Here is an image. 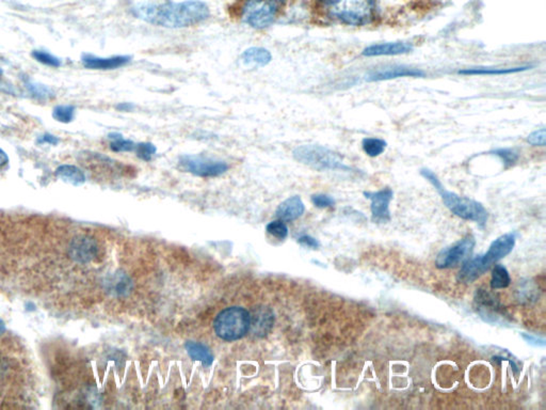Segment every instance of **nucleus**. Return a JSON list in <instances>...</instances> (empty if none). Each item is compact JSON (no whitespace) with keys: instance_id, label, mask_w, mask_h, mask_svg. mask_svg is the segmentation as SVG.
<instances>
[{"instance_id":"32","label":"nucleus","mask_w":546,"mask_h":410,"mask_svg":"<svg viewBox=\"0 0 546 410\" xmlns=\"http://www.w3.org/2000/svg\"><path fill=\"white\" fill-rule=\"evenodd\" d=\"M27 88L32 96L38 98H42V100L51 98L53 96V90L49 89L46 86L41 85V83H28Z\"/></svg>"},{"instance_id":"19","label":"nucleus","mask_w":546,"mask_h":410,"mask_svg":"<svg viewBox=\"0 0 546 410\" xmlns=\"http://www.w3.org/2000/svg\"><path fill=\"white\" fill-rule=\"evenodd\" d=\"M488 268L483 262L481 255L466 260L458 274V281L461 283H472L476 281L479 277L483 276Z\"/></svg>"},{"instance_id":"12","label":"nucleus","mask_w":546,"mask_h":410,"mask_svg":"<svg viewBox=\"0 0 546 410\" xmlns=\"http://www.w3.org/2000/svg\"><path fill=\"white\" fill-rule=\"evenodd\" d=\"M515 240H517V235L515 233H507L494 240L487 253L481 255L485 267L489 270L494 263L507 257L515 248Z\"/></svg>"},{"instance_id":"34","label":"nucleus","mask_w":546,"mask_h":410,"mask_svg":"<svg viewBox=\"0 0 546 410\" xmlns=\"http://www.w3.org/2000/svg\"><path fill=\"white\" fill-rule=\"evenodd\" d=\"M311 203L316 207L319 208L332 207L335 205V200L332 197L324 194L314 195L311 197Z\"/></svg>"},{"instance_id":"2","label":"nucleus","mask_w":546,"mask_h":410,"mask_svg":"<svg viewBox=\"0 0 546 410\" xmlns=\"http://www.w3.org/2000/svg\"><path fill=\"white\" fill-rule=\"evenodd\" d=\"M138 19L165 28H185L197 25L210 17V8L200 0L169 4H141L133 9Z\"/></svg>"},{"instance_id":"28","label":"nucleus","mask_w":546,"mask_h":410,"mask_svg":"<svg viewBox=\"0 0 546 410\" xmlns=\"http://www.w3.org/2000/svg\"><path fill=\"white\" fill-rule=\"evenodd\" d=\"M491 153H493L494 155L498 156V158L502 160L505 168L512 167L519 160V154L512 149H506V148L504 149V148H502V149L494 150Z\"/></svg>"},{"instance_id":"20","label":"nucleus","mask_w":546,"mask_h":410,"mask_svg":"<svg viewBox=\"0 0 546 410\" xmlns=\"http://www.w3.org/2000/svg\"><path fill=\"white\" fill-rule=\"evenodd\" d=\"M242 60L246 66H252L259 68L269 64L272 60V55L268 49L264 47H251L242 53Z\"/></svg>"},{"instance_id":"26","label":"nucleus","mask_w":546,"mask_h":410,"mask_svg":"<svg viewBox=\"0 0 546 410\" xmlns=\"http://www.w3.org/2000/svg\"><path fill=\"white\" fill-rule=\"evenodd\" d=\"M386 140L380 138H365L362 143L363 150H364L366 155L371 156V158H377V156L381 155L386 150Z\"/></svg>"},{"instance_id":"38","label":"nucleus","mask_w":546,"mask_h":410,"mask_svg":"<svg viewBox=\"0 0 546 410\" xmlns=\"http://www.w3.org/2000/svg\"><path fill=\"white\" fill-rule=\"evenodd\" d=\"M341 0H317L318 4H321V6H324V8L331 9V10H333V9L336 8L337 6H339V2H341Z\"/></svg>"},{"instance_id":"36","label":"nucleus","mask_w":546,"mask_h":410,"mask_svg":"<svg viewBox=\"0 0 546 410\" xmlns=\"http://www.w3.org/2000/svg\"><path fill=\"white\" fill-rule=\"evenodd\" d=\"M59 138H57V137L51 134L43 135V136L38 137V143H40V145H42V143L43 145L47 143V145H57L58 143H59Z\"/></svg>"},{"instance_id":"8","label":"nucleus","mask_w":546,"mask_h":410,"mask_svg":"<svg viewBox=\"0 0 546 410\" xmlns=\"http://www.w3.org/2000/svg\"><path fill=\"white\" fill-rule=\"evenodd\" d=\"M178 163L182 170L201 178L220 177L229 169L227 163L205 156L182 155Z\"/></svg>"},{"instance_id":"1","label":"nucleus","mask_w":546,"mask_h":410,"mask_svg":"<svg viewBox=\"0 0 546 410\" xmlns=\"http://www.w3.org/2000/svg\"><path fill=\"white\" fill-rule=\"evenodd\" d=\"M34 394V376L23 347L0 337V407H19Z\"/></svg>"},{"instance_id":"10","label":"nucleus","mask_w":546,"mask_h":410,"mask_svg":"<svg viewBox=\"0 0 546 410\" xmlns=\"http://www.w3.org/2000/svg\"><path fill=\"white\" fill-rule=\"evenodd\" d=\"M365 198L371 200V218L374 222L386 223L391 221L390 203L394 193L391 188L378 192H364Z\"/></svg>"},{"instance_id":"25","label":"nucleus","mask_w":546,"mask_h":410,"mask_svg":"<svg viewBox=\"0 0 546 410\" xmlns=\"http://www.w3.org/2000/svg\"><path fill=\"white\" fill-rule=\"evenodd\" d=\"M108 137L110 139V149L113 152H135L136 150L137 143L124 138L121 134L113 133Z\"/></svg>"},{"instance_id":"29","label":"nucleus","mask_w":546,"mask_h":410,"mask_svg":"<svg viewBox=\"0 0 546 410\" xmlns=\"http://www.w3.org/2000/svg\"><path fill=\"white\" fill-rule=\"evenodd\" d=\"M32 57L40 62V63L45 64L47 66H51V68H59L61 66V60L59 58L55 57L51 53H46V51H34L32 53Z\"/></svg>"},{"instance_id":"14","label":"nucleus","mask_w":546,"mask_h":410,"mask_svg":"<svg viewBox=\"0 0 546 410\" xmlns=\"http://www.w3.org/2000/svg\"><path fill=\"white\" fill-rule=\"evenodd\" d=\"M273 324H274V314L272 309L265 306L255 307L250 313L249 332H252L255 337L263 338L272 332Z\"/></svg>"},{"instance_id":"40","label":"nucleus","mask_w":546,"mask_h":410,"mask_svg":"<svg viewBox=\"0 0 546 410\" xmlns=\"http://www.w3.org/2000/svg\"><path fill=\"white\" fill-rule=\"evenodd\" d=\"M9 163V158L6 154L0 149V167L6 166Z\"/></svg>"},{"instance_id":"16","label":"nucleus","mask_w":546,"mask_h":410,"mask_svg":"<svg viewBox=\"0 0 546 410\" xmlns=\"http://www.w3.org/2000/svg\"><path fill=\"white\" fill-rule=\"evenodd\" d=\"M413 51V45L408 42H386L367 46L362 51L365 57H380V56L405 55Z\"/></svg>"},{"instance_id":"37","label":"nucleus","mask_w":546,"mask_h":410,"mask_svg":"<svg viewBox=\"0 0 546 410\" xmlns=\"http://www.w3.org/2000/svg\"><path fill=\"white\" fill-rule=\"evenodd\" d=\"M522 337L527 341V343L534 345V347H545V339H539L537 337L530 336V334H523Z\"/></svg>"},{"instance_id":"22","label":"nucleus","mask_w":546,"mask_h":410,"mask_svg":"<svg viewBox=\"0 0 546 410\" xmlns=\"http://www.w3.org/2000/svg\"><path fill=\"white\" fill-rule=\"evenodd\" d=\"M185 349H186L191 359L201 362L204 367L212 366V362H214V356H212V352L202 343L188 341L185 344Z\"/></svg>"},{"instance_id":"4","label":"nucleus","mask_w":546,"mask_h":410,"mask_svg":"<svg viewBox=\"0 0 546 410\" xmlns=\"http://www.w3.org/2000/svg\"><path fill=\"white\" fill-rule=\"evenodd\" d=\"M294 158L301 164L317 171H352L351 167L345 164L341 155L322 145H300L294 149Z\"/></svg>"},{"instance_id":"18","label":"nucleus","mask_w":546,"mask_h":410,"mask_svg":"<svg viewBox=\"0 0 546 410\" xmlns=\"http://www.w3.org/2000/svg\"><path fill=\"white\" fill-rule=\"evenodd\" d=\"M305 206L300 197L294 196L286 199L277 207L275 215L282 221H294L304 214Z\"/></svg>"},{"instance_id":"39","label":"nucleus","mask_w":546,"mask_h":410,"mask_svg":"<svg viewBox=\"0 0 546 410\" xmlns=\"http://www.w3.org/2000/svg\"><path fill=\"white\" fill-rule=\"evenodd\" d=\"M117 109L120 111H130L134 109V105L130 104V103H121V104L118 105Z\"/></svg>"},{"instance_id":"6","label":"nucleus","mask_w":546,"mask_h":410,"mask_svg":"<svg viewBox=\"0 0 546 410\" xmlns=\"http://www.w3.org/2000/svg\"><path fill=\"white\" fill-rule=\"evenodd\" d=\"M377 9V0H341L331 14L346 25L364 26L376 19Z\"/></svg>"},{"instance_id":"41","label":"nucleus","mask_w":546,"mask_h":410,"mask_svg":"<svg viewBox=\"0 0 546 410\" xmlns=\"http://www.w3.org/2000/svg\"><path fill=\"white\" fill-rule=\"evenodd\" d=\"M0 75H2V70L0 68Z\"/></svg>"},{"instance_id":"31","label":"nucleus","mask_w":546,"mask_h":410,"mask_svg":"<svg viewBox=\"0 0 546 410\" xmlns=\"http://www.w3.org/2000/svg\"><path fill=\"white\" fill-rule=\"evenodd\" d=\"M156 151V147L150 143H137L136 150H135L138 158H141L144 162H150Z\"/></svg>"},{"instance_id":"35","label":"nucleus","mask_w":546,"mask_h":410,"mask_svg":"<svg viewBox=\"0 0 546 410\" xmlns=\"http://www.w3.org/2000/svg\"><path fill=\"white\" fill-rule=\"evenodd\" d=\"M298 242L302 246L309 247V248L317 249L320 246L319 242L316 238L311 237L309 235L301 236L298 240Z\"/></svg>"},{"instance_id":"11","label":"nucleus","mask_w":546,"mask_h":410,"mask_svg":"<svg viewBox=\"0 0 546 410\" xmlns=\"http://www.w3.org/2000/svg\"><path fill=\"white\" fill-rule=\"evenodd\" d=\"M475 307L480 317L489 323H498L504 317V310L500 307V300L485 289L477 291Z\"/></svg>"},{"instance_id":"13","label":"nucleus","mask_w":546,"mask_h":410,"mask_svg":"<svg viewBox=\"0 0 546 410\" xmlns=\"http://www.w3.org/2000/svg\"><path fill=\"white\" fill-rule=\"evenodd\" d=\"M134 283L123 270L109 272L104 281V291L113 297H126L132 293Z\"/></svg>"},{"instance_id":"21","label":"nucleus","mask_w":546,"mask_h":410,"mask_svg":"<svg viewBox=\"0 0 546 410\" xmlns=\"http://www.w3.org/2000/svg\"><path fill=\"white\" fill-rule=\"evenodd\" d=\"M530 66H517V68H472L460 70L458 74L466 75V76H500V75L515 74V73L524 72Z\"/></svg>"},{"instance_id":"17","label":"nucleus","mask_w":546,"mask_h":410,"mask_svg":"<svg viewBox=\"0 0 546 410\" xmlns=\"http://www.w3.org/2000/svg\"><path fill=\"white\" fill-rule=\"evenodd\" d=\"M132 57L130 56H115L110 58H100L92 55H85L83 57V64L90 70H115L130 63Z\"/></svg>"},{"instance_id":"3","label":"nucleus","mask_w":546,"mask_h":410,"mask_svg":"<svg viewBox=\"0 0 546 410\" xmlns=\"http://www.w3.org/2000/svg\"><path fill=\"white\" fill-rule=\"evenodd\" d=\"M421 175L436 188V192L440 194L443 203L453 214L464 219V220L474 221V222L478 223L481 227L487 225L489 215H488V210H485V206L481 203L472 200V199L465 198V197L458 196L455 193L448 192L443 186L438 175L429 169H421Z\"/></svg>"},{"instance_id":"30","label":"nucleus","mask_w":546,"mask_h":410,"mask_svg":"<svg viewBox=\"0 0 546 410\" xmlns=\"http://www.w3.org/2000/svg\"><path fill=\"white\" fill-rule=\"evenodd\" d=\"M268 233L272 234L273 237L279 240H284L288 236L287 225L282 220H274L270 222L266 227Z\"/></svg>"},{"instance_id":"9","label":"nucleus","mask_w":546,"mask_h":410,"mask_svg":"<svg viewBox=\"0 0 546 410\" xmlns=\"http://www.w3.org/2000/svg\"><path fill=\"white\" fill-rule=\"evenodd\" d=\"M476 246V240L473 235H466L453 246L444 249L438 253L436 260V267L440 270L457 267L459 264L464 263L470 259Z\"/></svg>"},{"instance_id":"33","label":"nucleus","mask_w":546,"mask_h":410,"mask_svg":"<svg viewBox=\"0 0 546 410\" xmlns=\"http://www.w3.org/2000/svg\"><path fill=\"white\" fill-rule=\"evenodd\" d=\"M526 141H527L530 145H535V147H545V128H541V130H535V132H532V134L528 135Z\"/></svg>"},{"instance_id":"7","label":"nucleus","mask_w":546,"mask_h":410,"mask_svg":"<svg viewBox=\"0 0 546 410\" xmlns=\"http://www.w3.org/2000/svg\"><path fill=\"white\" fill-rule=\"evenodd\" d=\"M287 0H246L242 21L255 29H265L273 24Z\"/></svg>"},{"instance_id":"15","label":"nucleus","mask_w":546,"mask_h":410,"mask_svg":"<svg viewBox=\"0 0 546 410\" xmlns=\"http://www.w3.org/2000/svg\"><path fill=\"white\" fill-rule=\"evenodd\" d=\"M425 72L419 68H410L407 66H390L378 70L371 71L367 75V81H383L401 77H423Z\"/></svg>"},{"instance_id":"5","label":"nucleus","mask_w":546,"mask_h":410,"mask_svg":"<svg viewBox=\"0 0 546 410\" xmlns=\"http://www.w3.org/2000/svg\"><path fill=\"white\" fill-rule=\"evenodd\" d=\"M215 332L222 340L232 342L244 338L250 328V313L242 307L221 311L214 321Z\"/></svg>"},{"instance_id":"27","label":"nucleus","mask_w":546,"mask_h":410,"mask_svg":"<svg viewBox=\"0 0 546 410\" xmlns=\"http://www.w3.org/2000/svg\"><path fill=\"white\" fill-rule=\"evenodd\" d=\"M53 117L56 121L61 122V123H70L75 117L74 106H71V105L56 106L53 111Z\"/></svg>"},{"instance_id":"23","label":"nucleus","mask_w":546,"mask_h":410,"mask_svg":"<svg viewBox=\"0 0 546 410\" xmlns=\"http://www.w3.org/2000/svg\"><path fill=\"white\" fill-rule=\"evenodd\" d=\"M511 278L508 270L502 265H495L492 270L491 289H506L510 285Z\"/></svg>"},{"instance_id":"24","label":"nucleus","mask_w":546,"mask_h":410,"mask_svg":"<svg viewBox=\"0 0 546 410\" xmlns=\"http://www.w3.org/2000/svg\"><path fill=\"white\" fill-rule=\"evenodd\" d=\"M57 175L61 179L71 182L74 185H79V184L85 182V175H83V171L79 170L77 167L71 166V165H64V166L59 167L57 170Z\"/></svg>"}]
</instances>
